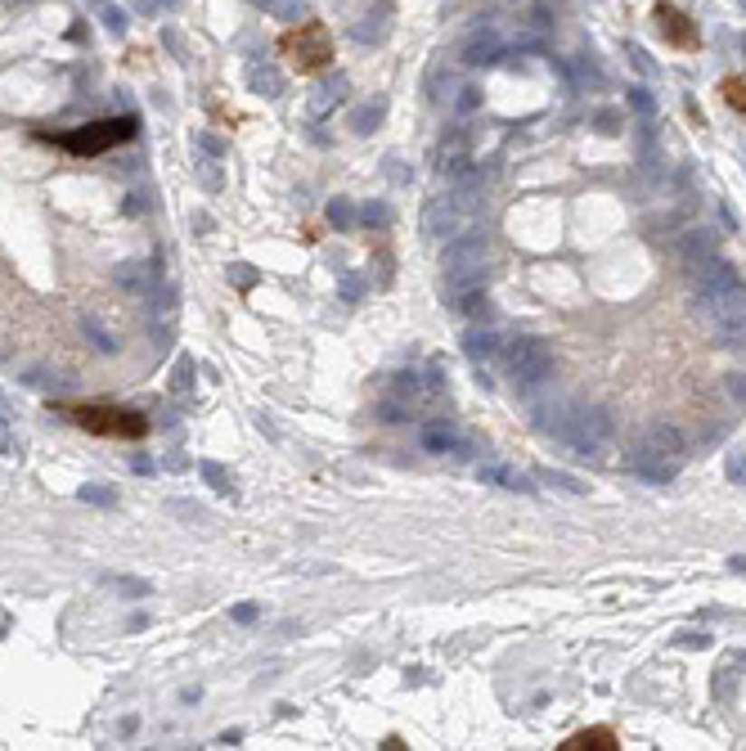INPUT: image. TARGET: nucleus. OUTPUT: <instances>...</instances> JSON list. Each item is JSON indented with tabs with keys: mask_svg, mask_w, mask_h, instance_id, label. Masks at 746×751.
<instances>
[{
	"mask_svg": "<svg viewBox=\"0 0 746 751\" xmlns=\"http://www.w3.org/2000/svg\"><path fill=\"white\" fill-rule=\"evenodd\" d=\"M418 437H423V446H427L432 455H454V450H464V446H468V437H464L450 419H427Z\"/></svg>",
	"mask_w": 746,
	"mask_h": 751,
	"instance_id": "8",
	"label": "nucleus"
},
{
	"mask_svg": "<svg viewBox=\"0 0 746 751\" xmlns=\"http://www.w3.org/2000/svg\"><path fill=\"white\" fill-rule=\"evenodd\" d=\"M482 261H486V244L473 235V239H459V244H450L445 252V284H450V293H464L468 284H477V274H482Z\"/></svg>",
	"mask_w": 746,
	"mask_h": 751,
	"instance_id": "6",
	"label": "nucleus"
},
{
	"mask_svg": "<svg viewBox=\"0 0 746 751\" xmlns=\"http://www.w3.org/2000/svg\"><path fill=\"white\" fill-rule=\"evenodd\" d=\"M378 414H382V423H405V419H409V405H400V400L382 396V400H378Z\"/></svg>",
	"mask_w": 746,
	"mask_h": 751,
	"instance_id": "21",
	"label": "nucleus"
},
{
	"mask_svg": "<svg viewBox=\"0 0 746 751\" xmlns=\"http://www.w3.org/2000/svg\"><path fill=\"white\" fill-rule=\"evenodd\" d=\"M158 279H162L158 261H126V265H118V288L135 293V297H144Z\"/></svg>",
	"mask_w": 746,
	"mask_h": 751,
	"instance_id": "9",
	"label": "nucleus"
},
{
	"mask_svg": "<svg viewBox=\"0 0 746 751\" xmlns=\"http://www.w3.org/2000/svg\"><path fill=\"white\" fill-rule=\"evenodd\" d=\"M104 585H109V590H118L122 599H148V594H153V585H148V581H139V576H104Z\"/></svg>",
	"mask_w": 746,
	"mask_h": 751,
	"instance_id": "16",
	"label": "nucleus"
},
{
	"mask_svg": "<svg viewBox=\"0 0 746 751\" xmlns=\"http://www.w3.org/2000/svg\"><path fill=\"white\" fill-rule=\"evenodd\" d=\"M122 212H126V217H144V212H148V203H144V194H130V198H126V203H122Z\"/></svg>",
	"mask_w": 746,
	"mask_h": 751,
	"instance_id": "27",
	"label": "nucleus"
},
{
	"mask_svg": "<svg viewBox=\"0 0 746 751\" xmlns=\"http://www.w3.org/2000/svg\"><path fill=\"white\" fill-rule=\"evenodd\" d=\"M9 450H14V441H9V437L0 432V459H9Z\"/></svg>",
	"mask_w": 746,
	"mask_h": 751,
	"instance_id": "29",
	"label": "nucleus"
},
{
	"mask_svg": "<svg viewBox=\"0 0 746 751\" xmlns=\"http://www.w3.org/2000/svg\"><path fill=\"white\" fill-rule=\"evenodd\" d=\"M135 130H139V118H104V122L72 126V130H59V135H50V130H41V135L50 144L77 153V158H95V153H109V149H118L126 140H135Z\"/></svg>",
	"mask_w": 746,
	"mask_h": 751,
	"instance_id": "1",
	"label": "nucleus"
},
{
	"mask_svg": "<svg viewBox=\"0 0 746 751\" xmlns=\"http://www.w3.org/2000/svg\"><path fill=\"white\" fill-rule=\"evenodd\" d=\"M198 473H203V482H207V486H212L216 496H234V477H230V473H225L221 464L203 459V464H198Z\"/></svg>",
	"mask_w": 746,
	"mask_h": 751,
	"instance_id": "15",
	"label": "nucleus"
},
{
	"mask_svg": "<svg viewBox=\"0 0 746 751\" xmlns=\"http://www.w3.org/2000/svg\"><path fill=\"white\" fill-rule=\"evenodd\" d=\"M329 221H333L338 230H351V226L360 221V212H356V203H347V198H333V203H329Z\"/></svg>",
	"mask_w": 746,
	"mask_h": 751,
	"instance_id": "19",
	"label": "nucleus"
},
{
	"mask_svg": "<svg viewBox=\"0 0 746 751\" xmlns=\"http://www.w3.org/2000/svg\"><path fill=\"white\" fill-rule=\"evenodd\" d=\"M562 747H580V751H617V734L607 729V725H594V729H580V734H571Z\"/></svg>",
	"mask_w": 746,
	"mask_h": 751,
	"instance_id": "12",
	"label": "nucleus"
},
{
	"mask_svg": "<svg viewBox=\"0 0 746 751\" xmlns=\"http://www.w3.org/2000/svg\"><path fill=\"white\" fill-rule=\"evenodd\" d=\"M679 455H684V437H679L674 428H652V432L643 437L638 455H634V468H638L643 477L661 482V477H670V473H674Z\"/></svg>",
	"mask_w": 746,
	"mask_h": 751,
	"instance_id": "4",
	"label": "nucleus"
},
{
	"mask_svg": "<svg viewBox=\"0 0 746 751\" xmlns=\"http://www.w3.org/2000/svg\"><path fill=\"white\" fill-rule=\"evenodd\" d=\"M279 54L297 72H324L333 63V36H329L324 23H297L279 36Z\"/></svg>",
	"mask_w": 746,
	"mask_h": 751,
	"instance_id": "3",
	"label": "nucleus"
},
{
	"mask_svg": "<svg viewBox=\"0 0 746 751\" xmlns=\"http://www.w3.org/2000/svg\"><path fill=\"white\" fill-rule=\"evenodd\" d=\"M495 342H491V333H468V356H486Z\"/></svg>",
	"mask_w": 746,
	"mask_h": 751,
	"instance_id": "26",
	"label": "nucleus"
},
{
	"mask_svg": "<svg viewBox=\"0 0 746 751\" xmlns=\"http://www.w3.org/2000/svg\"><path fill=\"white\" fill-rule=\"evenodd\" d=\"M198 180H203L207 189H221V171H216V162H198Z\"/></svg>",
	"mask_w": 746,
	"mask_h": 751,
	"instance_id": "25",
	"label": "nucleus"
},
{
	"mask_svg": "<svg viewBox=\"0 0 746 751\" xmlns=\"http://www.w3.org/2000/svg\"><path fill=\"white\" fill-rule=\"evenodd\" d=\"M459 230V207L454 203H427L423 212V235L427 239H450Z\"/></svg>",
	"mask_w": 746,
	"mask_h": 751,
	"instance_id": "10",
	"label": "nucleus"
},
{
	"mask_svg": "<svg viewBox=\"0 0 746 751\" xmlns=\"http://www.w3.org/2000/svg\"><path fill=\"white\" fill-rule=\"evenodd\" d=\"M382 396H391V400H400V405H414V400L423 396V378L400 370V374H391L382 382Z\"/></svg>",
	"mask_w": 746,
	"mask_h": 751,
	"instance_id": "11",
	"label": "nucleus"
},
{
	"mask_svg": "<svg viewBox=\"0 0 746 751\" xmlns=\"http://www.w3.org/2000/svg\"><path fill=\"white\" fill-rule=\"evenodd\" d=\"M365 293H369V279L360 274V270H347V274H338V297L342 302H365Z\"/></svg>",
	"mask_w": 746,
	"mask_h": 751,
	"instance_id": "14",
	"label": "nucleus"
},
{
	"mask_svg": "<svg viewBox=\"0 0 746 751\" xmlns=\"http://www.w3.org/2000/svg\"><path fill=\"white\" fill-rule=\"evenodd\" d=\"M360 221L382 230V226H387V207H382V203H365V207H360Z\"/></svg>",
	"mask_w": 746,
	"mask_h": 751,
	"instance_id": "24",
	"label": "nucleus"
},
{
	"mask_svg": "<svg viewBox=\"0 0 746 751\" xmlns=\"http://www.w3.org/2000/svg\"><path fill=\"white\" fill-rule=\"evenodd\" d=\"M194 378H198L194 361L180 356V361H176V374H171V391H176V396H189V391H194Z\"/></svg>",
	"mask_w": 746,
	"mask_h": 751,
	"instance_id": "18",
	"label": "nucleus"
},
{
	"mask_svg": "<svg viewBox=\"0 0 746 751\" xmlns=\"http://www.w3.org/2000/svg\"><path fill=\"white\" fill-rule=\"evenodd\" d=\"M77 428H86V432H100V437H126V441H139V437H148V419L139 414V409H122V405H59Z\"/></svg>",
	"mask_w": 746,
	"mask_h": 751,
	"instance_id": "2",
	"label": "nucleus"
},
{
	"mask_svg": "<svg viewBox=\"0 0 746 751\" xmlns=\"http://www.w3.org/2000/svg\"><path fill=\"white\" fill-rule=\"evenodd\" d=\"M234 621H244V626L256 621V608H252V603H239V608H234Z\"/></svg>",
	"mask_w": 746,
	"mask_h": 751,
	"instance_id": "28",
	"label": "nucleus"
},
{
	"mask_svg": "<svg viewBox=\"0 0 746 751\" xmlns=\"http://www.w3.org/2000/svg\"><path fill=\"white\" fill-rule=\"evenodd\" d=\"M652 23H656L661 41H670L674 50H702V32H697L693 14H684L679 5L656 0V5H652Z\"/></svg>",
	"mask_w": 746,
	"mask_h": 751,
	"instance_id": "5",
	"label": "nucleus"
},
{
	"mask_svg": "<svg viewBox=\"0 0 746 751\" xmlns=\"http://www.w3.org/2000/svg\"><path fill=\"white\" fill-rule=\"evenodd\" d=\"M81 329H86V338L95 342V351H104V356H113V351L122 347V342H118V333H113L100 315H86V320H81Z\"/></svg>",
	"mask_w": 746,
	"mask_h": 751,
	"instance_id": "13",
	"label": "nucleus"
},
{
	"mask_svg": "<svg viewBox=\"0 0 746 751\" xmlns=\"http://www.w3.org/2000/svg\"><path fill=\"white\" fill-rule=\"evenodd\" d=\"M230 279H234V288H244V293H248L252 284H256V270H252L248 261H234V265H230Z\"/></svg>",
	"mask_w": 746,
	"mask_h": 751,
	"instance_id": "23",
	"label": "nucleus"
},
{
	"mask_svg": "<svg viewBox=\"0 0 746 751\" xmlns=\"http://www.w3.org/2000/svg\"><path fill=\"white\" fill-rule=\"evenodd\" d=\"M720 95H724V104H729V109L746 113V82H742V77H724V82H720Z\"/></svg>",
	"mask_w": 746,
	"mask_h": 751,
	"instance_id": "20",
	"label": "nucleus"
},
{
	"mask_svg": "<svg viewBox=\"0 0 746 751\" xmlns=\"http://www.w3.org/2000/svg\"><path fill=\"white\" fill-rule=\"evenodd\" d=\"M503 361H508V374L517 378V382H531V378H540L549 370V351L540 342H512Z\"/></svg>",
	"mask_w": 746,
	"mask_h": 751,
	"instance_id": "7",
	"label": "nucleus"
},
{
	"mask_svg": "<svg viewBox=\"0 0 746 751\" xmlns=\"http://www.w3.org/2000/svg\"><path fill=\"white\" fill-rule=\"evenodd\" d=\"M77 496H81L86 504H100V508H113V504H118V496H113L109 486H81Z\"/></svg>",
	"mask_w": 746,
	"mask_h": 751,
	"instance_id": "22",
	"label": "nucleus"
},
{
	"mask_svg": "<svg viewBox=\"0 0 746 751\" xmlns=\"http://www.w3.org/2000/svg\"><path fill=\"white\" fill-rule=\"evenodd\" d=\"M482 482H491V486H508V491H531V482H526L521 473H512V468H482Z\"/></svg>",
	"mask_w": 746,
	"mask_h": 751,
	"instance_id": "17",
	"label": "nucleus"
}]
</instances>
